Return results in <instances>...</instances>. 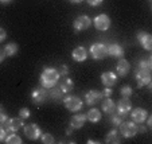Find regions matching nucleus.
I'll use <instances>...</instances> for the list:
<instances>
[{"label":"nucleus","mask_w":152,"mask_h":144,"mask_svg":"<svg viewBox=\"0 0 152 144\" xmlns=\"http://www.w3.org/2000/svg\"><path fill=\"white\" fill-rule=\"evenodd\" d=\"M59 78L61 75L55 67H45L40 74V86H43L45 89H50L58 84Z\"/></svg>","instance_id":"nucleus-1"},{"label":"nucleus","mask_w":152,"mask_h":144,"mask_svg":"<svg viewBox=\"0 0 152 144\" xmlns=\"http://www.w3.org/2000/svg\"><path fill=\"white\" fill-rule=\"evenodd\" d=\"M120 127V133L124 137H133L137 133V124L135 121H121Z\"/></svg>","instance_id":"nucleus-2"},{"label":"nucleus","mask_w":152,"mask_h":144,"mask_svg":"<svg viewBox=\"0 0 152 144\" xmlns=\"http://www.w3.org/2000/svg\"><path fill=\"white\" fill-rule=\"evenodd\" d=\"M131 110H132V104H131L129 98L123 97L117 102V105H116V112H117V115L120 116L121 118L128 117V115H129V112H131Z\"/></svg>","instance_id":"nucleus-3"},{"label":"nucleus","mask_w":152,"mask_h":144,"mask_svg":"<svg viewBox=\"0 0 152 144\" xmlns=\"http://www.w3.org/2000/svg\"><path fill=\"white\" fill-rule=\"evenodd\" d=\"M63 104L67 108V110H70V112H77V110H80L81 108H82L83 102L77 96H67V97L63 98Z\"/></svg>","instance_id":"nucleus-4"},{"label":"nucleus","mask_w":152,"mask_h":144,"mask_svg":"<svg viewBox=\"0 0 152 144\" xmlns=\"http://www.w3.org/2000/svg\"><path fill=\"white\" fill-rule=\"evenodd\" d=\"M135 80L137 82L139 88L144 86V85H148L151 82V70L137 67V70L135 73Z\"/></svg>","instance_id":"nucleus-5"},{"label":"nucleus","mask_w":152,"mask_h":144,"mask_svg":"<svg viewBox=\"0 0 152 144\" xmlns=\"http://www.w3.org/2000/svg\"><path fill=\"white\" fill-rule=\"evenodd\" d=\"M23 121L20 117H12V118H7L6 123L3 124L4 129H6V132H10V133H14V132H18V131L20 129V128L23 127Z\"/></svg>","instance_id":"nucleus-6"},{"label":"nucleus","mask_w":152,"mask_h":144,"mask_svg":"<svg viewBox=\"0 0 152 144\" xmlns=\"http://www.w3.org/2000/svg\"><path fill=\"white\" fill-rule=\"evenodd\" d=\"M92 23L94 24V27L100 31H106V30H109L110 27V19L108 15L105 14H100L92 20Z\"/></svg>","instance_id":"nucleus-7"},{"label":"nucleus","mask_w":152,"mask_h":144,"mask_svg":"<svg viewBox=\"0 0 152 144\" xmlns=\"http://www.w3.org/2000/svg\"><path fill=\"white\" fill-rule=\"evenodd\" d=\"M89 53L93 59H104V58L108 55V49H106V46L102 43H94L90 46Z\"/></svg>","instance_id":"nucleus-8"},{"label":"nucleus","mask_w":152,"mask_h":144,"mask_svg":"<svg viewBox=\"0 0 152 144\" xmlns=\"http://www.w3.org/2000/svg\"><path fill=\"white\" fill-rule=\"evenodd\" d=\"M23 131H24V136H26L27 139H30V140H37V139H39L40 135H42L39 125L34 124V123L24 125Z\"/></svg>","instance_id":"nucleus-9"},{"label":"nucleus","mask_w":152,"mask_h":144,"mask_svg":"<svg viewBox=\"0 0 152 144\" xmlns=\"http://www.w3.org/2000/svg\"><path fill=\"white\" fill-rule=\"evenodd\" d=\"M92 26V19H90L88 15H81L77 19L74 20L73 27H74L75 31H83V30H88Z\"/></svg>","instance_id":"nucleus-10"},{"label":"nucleus","mask_w":152,"mask_h":144,"mask_svg":"<svg viewBox=\"0 0 152 144\" xmlns=\"http://www.w3.org/2000/svg\"><path fill=\"white\" fill-rule=\"evenodd\" d=\"M46 98H47V92L43 86L35 88L31 92V100H32V102L37 105H42L43 102L46 101Z\"/></svg>","instance_id":"nucleus-11"},{"label":"nucleus","mask_w":152,"mask_h":144,"mask_svg":"<svg viewBox=\"0 0 152 144\" xmlns=\"http://www.w3.org/2000/svg\"><path fill=\"white\" fill-rule=\"evenodd\" d=\"M137 39L141 43V46H143L147 51H151L152 50V35L149 34V32L139 31L137 32Z\"/></svg>","instance_id":"nucleus-12"},{"label":"nucleus","mask_w":152,"mask_h":144,"mask_svg":"<svg viewBox=\"0 0 152 144\" xmlns=\"http://www.w3.org/2000/svg\"><path fill=\"white\" fill-rule=\"evenodd\" d=\"M129 113H131L132 121H135L136 124H143L144 121H145L147 116H148L147 110L143 109V108H135L132 112H129Z\"/></svg>","instance_id":"nucleus-13"},{"label":"nucleus","mask_w":152,"mask_h":144,"mask_svg":"<svg viewBox=\"0 0 152 144\" xmlns=\"http://www.w3.org/2000/svg\"><path fill=\"white\" fill-rule=\"evenodd\" d=\"M101 82H102L104 86L110 88L117 82V74L113 72H105L101 74Z\"/></svg>","instance_id":"nucleus-14"},{"label":"nucleus","mask_w":152,"mask_h":144,"mask_svg":"<svg viewBox=\"0 0 152 144\" xmlns=\"http://www.w3.org/2000/svg\"><path fill=\"white\" fill-rule=\"evenodd\" d=\"M102 98V94L98 90H89V92L85 94V102L90 107H94L98 101Z\"/></svg>","instance_id":"nucleus-15"},{"label":"nucleus","mask_w":152,"mask_h":144,"mask_svg":"<svg viewBox=\"0 0 152 144\" xmlns=\"http://www.w3.org/2000/svg\"><path fill=\"white\" fill-rule=\"evenodd\" d=\"M58 88H59L63 93H69L74 89V81H73L72 78L66 77V75H63L62 80L58 81Z\"/></svg>","instance_id":"nucleus-16"},{"label":"nucleus","mask_w":152,"mask_h":144,"mask_svg":"<svg viewBox=\"0 0 152 144\" xmlns=\"http://www.w3.org/2000/svg\"><path fill=\"white\" fill-rule=\"evenodd\" d=\"M86 120H88V118H86V115H83V113L74 115L72 118H70V127H72L73 129H80V128L83 127Z\"/></svg>","instance_id":"nucleus-17"},{"label":"nucleus","mask_w":152,"mask_h":144,"mask_svg":"<svg viewBox=\"0 0 152 144\" xmlns=\"http://www.w3.org/2000/svg\"><path fill=\"white\" fill-rule=\"evenodd\" d=\"M101 109H102V112L105 113V115H112V113L116 112V104L115 101L112 100V98L109 97H105V100L102 101V104H101Z\"/></svg>","instance_id":"nucleus-18"},{"label":"nucleus","mask_w":152,"mask_h":144,"mask_svg":"<svg viewBox=\"0 0 152 144\" xmlns=\"http://www.w3.org/2000/svg\"><path fill=\"white\" fill-rule=\"evenodd\" d=\"M86 57H88V51H86V49L82 46L75 47L72 51V58L75 62H83V61L86 59Z\"/></svg>","instance_id":"nucleus-19"},{"label":"nucleus","mask_w":152,"mask_h":144,"mask_svg":"<svg viewBox=\"0 0 152 144\" xmlns=\"http://www.w3.org/2000/svg\"><path fill=\"white\" fill-rule=\"evenodd\" d=\"M129 70H131V65H129V62L126 59H123V58H121V59L118 61L117 66H116V72H117V74L120 75V77H125V75L129 73Z\"/></svg>","instance_id":"nucleus-20"},{"label":"nucleus","mask_w":152,"mask_h":144,"mask_svg":"<svg viewBox=\"0 0 152 144\" xmlns=\"http://www.w3.org/2000/svg\"><path fill=\"white\" fill-rule=\"evenodd\" d=\"M106 49H108V55L116 58H121L124 55V49L117 43H110L109 46H106Z\"/></svg>","instance_id":"nucleus-21"},{"label":"nucleus","mask_w":152,"mask_h":144,"mask_svg":"<svg viewBox=\"0 0 152 144\" xmlns=\"http://www.w3.org/2000/svg\"><path fill=\"white\" fill-rule=\"evenodd\" d=\"M105 141L109 144H118L121 143V133L117 129H112L105 137Z\"/></svg>","instance_id":"nucleus-22"},{"label":"nucleus","mask_w":152,"mask_h":144,"mask_svg":"<svg viewBox=\"0 0 152 144\" xmlns=\"http://www.w3.org/2000/svg\"><path fill=\"white\" fill-rule=\"evenodd\" d=\"M47 96H49L53 101H55V102H61V101H63V92L59 89V88H54V86L50 88Z\"/></svg>","instance_id":"nucleus-23"},{"label":"nucleus","mask_w":152,"mask_h":144,"mask_svg":"<svg viewBox=\"0 0 152 144\" xmlns=\"http://www.w3.org/2000/svg\"><path fill=\"white\" fill-rule=\"evenodd\" d=\"M86 118L90 123H98L101 120V112L98 109H96V108H92V109H89L88 115H86Z\"/></svg>","instance_id":"nucleus-24"},{"label":"nucleus","mask_w":152,"mask_h":144,"mask_svg":"<svg viewBox=\"0 0 152 144\" xmlns=\"http://www.w3.org/2000/svg\"><path fill=\"white\" fill-rule=\"evenodd\" d=\"M4 53H6L7 57H12V55H15L18 53V50H19V47H18L16 43H14V42H11V43L6 45L4 46Z\"/></svg>","instance_id":"nucleus-25"},{"label":"nucleus","mask_w":152,"mask_h":144,"mask_svg":"<svg viewBox=\"0 0 152 144\" xmlns=\"http://www.w3.org/2000/svg\"><path fill=\"white\" fill-rule=\"evenodd\" d=\"M4 141L7 144H22V137L19 135H16V132H14V133H10L8 136H6Z\"/></svg>","instance_id":"nucleus-26"},{"label":"nucleus","mask_w":152,"mask_h":144,"mask_svg":"<svg viewBox=\"0 0 152 144\" xmlns=\"http://www.w3.org/2000/svg\"><path fill=\"white\" fill-rule=\"evenodd\" d=\"M121 121H123V118L120 117V116L117 115V113H112L110 115V118H109V123L112 124V127H115V128H117L118 125L121 124Z\"/></svg>","instance_id":"nucleus-27"},{"label":"nucleus","mask_w":152,"mask_h":144,"mask_svg":"<svg viewBox=\"0 0 152 144\" xmlns=\"http://www.w3.org/2000/svg\"><path fill=\"white\" fill-rule=\"evenodd\" d=\"M120 93H121V96H123V97L129 98L131 96H132L133 90H132V88L129 86V85H124V86L120 89Z\"/></svg>","instance_id":"nucleus-28"},{"label":"nucleus","mask_w":152,"mask_h":144,"mask_svg":"<svg viewBox=\"0 0 152 144\" xmlns=\"http://www.w3.org/2000/svg\"><path fill=\"white\" fill-rule=\"evenodd\" d=\"M137 67H141V69H148V70H151L152 69V59L151 58H148V59H141V61H139V65H137Z\"/></svg>","instance_id":"nucleus-29"},{"label":"nucleus","mask_w":152,"mask_h":144,"mask_svg":"<svg viewBox=\"0 0 152 144\" xmlns=\"http://www.w3.org/2000/svg\"><path fill=\"white\" fill-rule=\"evenodd\" d=\"M40 141L45 144H53L54 143V137H53L51 133H43V135H40Z\"/></svg>","instance_id":"nucleus-30"},{"label":"nucleus","mask_w":152,"mask_h":144,"mask_svg":"<svg viewBox=\"0 0 152 144\" xmlns=\"http://www.w3.org/2000/svg\"><path fill=\"white\" fill-rule=\"evenodd\" d=\"M30 116H31V112H30L28 108H22L19 110V117L22 120H27V118H30Z\"/></svg>","instance_id":"nucleus-31"},{"label":"nucleus","mask_w":152,"mask_h":144,"mask_svg":"<svg viewBox=\"0 0 152 144\" xmlns=\"http://www.w3.org/2000/svg\"><path fill=\"white\" fill-rule=\"evenodd\" d=\"M7 118H8V115L6 113V110H4L3 105H0V124L3 125L4 123H6Z\"/></svg>","instance_id":"nucleus-32"},{"label":"nucleus","mask_w":152,"mask_h":144,"mask_svg":"<svg viewBox=\"0 0 152 144\" xmlns=\"http://www.w3.org/2000/svg\"><path fill=\"white\" fill-rule=\"evenodd\" d=\"M58 70V73H59V75H67V73H69V67L66 66V65H61V67L59 69H57Z\"/></svg>","instance_id":"nucleus-33"},{"label":"nucleus","mask_w":152,"mask_h":144,"mask_svg":"<svg viewBox=\"0 0 152 144\" xmlns=\"http://www.w3.org/2000/svg\"><path fill=\"white\" fill-rule=\"evenodd\" d=\"M86 1H88V4H90L92 7H98L102 4L104 0H86Z\"/></svg>","instance_id":"nucleus-34"},{"label":"nucleus","mask_w":152,"mask_h":144,"mask_svg":"<svg viewBox=\"0 0 152 144\" xmlns=\"http://www.w3.org/2000/svg\"><path fill=\"white\" fill-rule=\"evenodd\" d=\"M101 94H102V97H110V96H112V89L105 86V89L101 92Z\"/></svg>","instance_id":"nucleus-35"},{"label":"nucleus","mask_w":152,"mask_h":144,"mask_svg":"<svg viewBox=\"0 0 152 144\" xmlns=\"http://www.w3.org/2000/svg\"><path fill=\"white\" fill-rule=\"evenodd\" d=\"M7 136V132L6 129H4V127L1 124H0V141H4V139H6Z\"/></svg>","instance_id":"nucleus-36"},{"label":"nucleus","mask_w":152,"mask_h":144,"mask_svg":"<svg viewBox=\"0 0 152 144\" xmlns=\"http://www.w3.org/2000/svg\"><path fill=\"white\" fill-rule=\"evenodd\" d=\"M6 38H7V32L4 31L1 27H0V42H3V40H6Z\"/></svg>","instance_id":"nucleus-37"},{"label":"nucleus","mask_w":152,"mask_h":144,"mask_svg":"<svg viewBox=\"0 0 152 144\" xmlns=\"http://www.w3.org/2000/svg\"><path fill=\"white\" fill-rule=\"evenodd\" d=\"M137 132H141V133L147 132V127H144V125H143V124L137 125Z\"/></svg>","instance_id":"nucleus-38"},{"label":"nucleus","mask_w":152,"mask_h":144,"mask_svg":"<svg viewBox=\"0 0 152 144\" xmlns=\"http://www.w3.org/2000/svg\"><path fill=\"white\" fill-rule=\"evenodd\" d=\"M6 57H7V55H6V53H4V50L0 49V64H1V62L6 59Z\"/></svg>","instance_id":"nucleus-39"},{"label":"nucleus","mask_w":152,"mask_h":144,"mask_svg":"<svg viewBox=\"0 0 152 144\" xmlns=\"http://www.w3.org/2000/svg\"><path fill=\"white\" fill-rule=\"evenodd\" d=\"M145 120H147V124H148L149 127H151V125H152V116H149V117H148V116H147V118H145Z\"/></svg>","instance_id":"nucleus-40"},{"label":"nucleus","mask_w":152,"mask_h":144,"mask_svg":"<svg viewBox=\"0 0 152 144\" xmlns=\"http://www.w3.org/2000/svg\"><path fill=\"white\" fill-rule=\"evenodd\" d=\"M70 3H73V4H80V3H82L83 0H69Z\"/></svg>","instance_id":"nucleus-41"},{"label":"nucleus","mask_w":152,"mask_h":144,"mask_svg":"<svg viewBox=\"0 0 152 144\" xmlns=\"http://www.w3.org/2000/svg\"><path fill=\"white\" fill-rule=\"evenodd\" d=\"M72 133H73V128H72V127H69V128H67V131H66V135H67V136H70Z\"/></svg>","instance_id":"nucleus-42"},{"label":"nucleus","mask_w":152,"mask_h":144,"mask_svg":"<svg viewBox=\"0 0 152 144\" xmlns=\"http://www.w3.org/2000/svg\"><path fill=\"white\" fill-rule=\"evenodd\" d=\"M88 143H89V144H96L97 141H94V140H88Z\"/></svg>","instance_id":"nucleus-43"},{"label":"nucleus","mask_w":152,"mask_h":144,"mask_svg":"<svg viewBox=\"0 0 152 144\" xmlns=\"http://www.w3.org/2000/svg\"><path fill=\"white\" fill-rule=\"evenodd\" d=\"M0 1H1V3H10L11 0H0Z\"/></svg>","instance_id":"nucleus-44"}]
</instances>
